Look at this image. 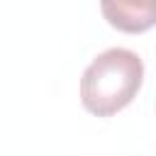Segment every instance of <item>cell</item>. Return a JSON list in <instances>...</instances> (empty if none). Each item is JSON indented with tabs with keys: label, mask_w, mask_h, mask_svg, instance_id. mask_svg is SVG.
I'll return each mask as SVG.
<instances>
[{
	"label": "cell",
	"mask_w": 156,
	"mask_h": 156,
	"mask_svg": "<svg viewBox=\"0 0 156 156\" xmlns=\"http://www.w3.org/2000/svg\"><path fill=\"white\" fill-rule=\"evenodd\" d=\"M105 20L127 34L149 32L156 24V0H100Z\"/></svg>",
	"instance_id": "2"
},
{
	"label": "cell",
	"mask_w": 156,
	"mask_h": 156,
	"mask_svg": "<svg viewBox=\"0 0 156 156\" xmlns=\"http://www.w3.org/2000/svg\"><path fill=\"white\" fill-rule=\"evenodd\" d=\"M144 83L141 58L122 46L98 54L80 78V102L95 117H112L124 110Z\"/></svg>",
	"instance_id": "1"
}]
</instances>
